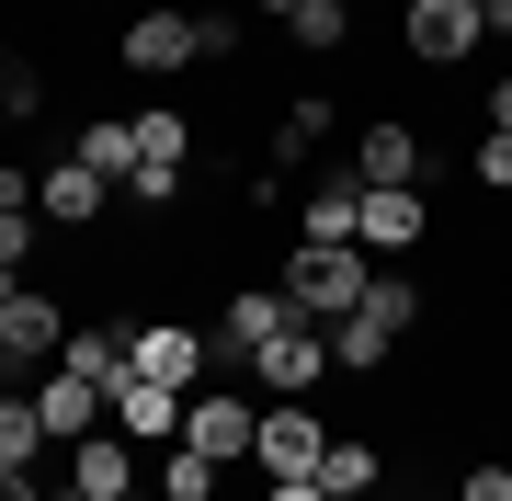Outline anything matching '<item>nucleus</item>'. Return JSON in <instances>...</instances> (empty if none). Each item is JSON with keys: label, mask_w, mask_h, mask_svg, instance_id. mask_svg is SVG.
Returning a JSON list of instances; mask_svg holds the SVG:
<instances>
[{"label": "nucleus", "mask_w": 512, "mask_h": 501, "mask_svg": "<svg viewBox=\"0 0 512 501\" xmlns=\"http://www.w3.org/2000/svg\"><path fill=\"white\" fill-rule=\"evenodd\" d=\"M410 331H421V285H410V274H376V285H365V308L330 319V365H342V376H376Z\"/></svg>", "instance_id": "1"}, {"label": "nucleus", "mask_w": 512, "mask_h": 501, "mask_svg": "<svg viewBox=\"0 0 512 501\" xmlns=\"http://www.w3.org/2000/svg\"><path fill=\"white\" fill-rule=\"evenodd\" d=\"M365 285H376V251H319V240H296V251H285V308H296V319H319V331L365 308Z\"/></svg>", "instance_id": "2"}, {"label": "nucleus", "mask_w": 512, "mask_h": 501, "mask_svg": "<svg viewBox=\"0 0 512 501\" xmlns=\"http://www.w3.org/2000/svg\"><path fill=\"white\" fill-rule=\"evenodd\" d=\"M478 35H490V12H478V0H410V12H399V46L421 57V69H467Z\"/></svg>", "instance_id": "3"}, {"label": "nucleus", "mask_w": 512, "mask_h": 501, "mask_svg": "<svg viewBox=\"0 0 512 501\" xmlns=\"http://www.w3.org/2000/svg\"><path fill=\"white\" fill-rule=\"evenodd\" d=\"M251 456H262V479H319L330 422H319L308 399H274V410H262V433H251Z\"/></svg>", "instance_id": "4"}, {"label": "nucleus", "mask_w": 512, "mask_h": 501, "mask_svg": "<svg viewBox=\"0 0 512 501\" xmlns=\"http://www.w3.org/2000/svg\"><path fill=\"white\" fill-rule=\"evenodd\" d=\"M205 365H217V342L194 331V319H148V331L126 342V376H160V388H205Z\"/></svg>", "instance_id": "5"}, {"label": "nucleus", "mask_w": 512, "mask_h": 501, "mask_svg": "<svg viewBox=\"0 0 512 501\" xmlns=\"http://www.w3.org/2000/svg\"><path fill=\"white\" fill-rule=\"evenodd\" d=\"M342 183H353V194H410V183H421V137L399 126V114H376V126L353 137V171H342Z\"/></svg>", "instance_id": "6"}, {"label": "nucleus", "mask_w": 512, "mask_h": 501, "mask_svg": "<svg viewBox=\"0 0 512 501\" xmlns=\"http://www.w3.org/2000/svg\"><path fill=\"white\" fill-rule=\"evenodd\" d=\"M251 376H262L274 399H308L319 376H330V331H319V319H285V331L251 353Z\"/></svg>", "instance_id": "7"}, {"label": "nucleus", "mask_w": 512, "mask_h": 501, "mask_svg": "<svg viewBox=\"0 0 512 501\" xmlns=\"http://www.w3.org/2000/svg\"><path fill=\"white\" fill-rule=\"evenodd\" d=\"M114 433H126V445H148V456H160V445H183V388H160V376H114Z\"/></svg>", "instance_id": "8"}, {"label": "nucleus", "mask_w": 512, "mask_h": 501, "mask_svg": "<svg viewBox=\"0 0 512 501\" xmlns=\"http://www.w3.org/2000/svg\"><path fill=\"white\" fill-rule=\"evenodd\" d=\"M285 319H296V308H285V285H239V297L217 308V331H205V342H217V365H251V353L285 331Z\"/></svg>", "instance_id": "9"}, {"label": "nucleus", "mask_w": 512, "mask_h": 501, "mask_svg": "<svg viewBox=\"0 0 512 501\" xmlns=\"http://www.w3.org/2000/svg\"><path fill=\"white\" fill-rule=\"evenodd\" d=\"M251 433H262V410H251V399H217V388H194V399H183V445H194V456H217V467H228V456H251Z\"/></svg>", "instance_id": "10"}, {"label": "nucleus", "mask_w": 512, "mask_h": 501, "mask_svg": "<svg viewBox=\"0 0 512 501\" xmlns=\"http://www.w3.org/2000/svg\"><path fill=\"white\" fill-rule=\"evenodd\" d=\"M103 205H114L103 171H80V160H46V171H35V217H46V228H92Z\"/></svg>", "instance_id": "11"}, {"label": "nucleus", "mask_w": 512, "mask_h": 501, "mask_svg": "<svg viewBox=\"0 0 512 501\" xmlns=\"http://www.w3.org/2000/svg\"><path fill=\"white\" fill-rule=\"evenodd\" d=\"M35 410H46V433H69V445H80V433H114L103 388H92V376H69V365H46V376H35Z\"/></svg>", "instance_id": "12"}, {"label": "nucleus", "mask_w": 512, "mask_h": 501, "mask_svg": "<svg viewBox=\"0 0 512 501\" xmlns=\"http://www.w3.org/2000/svg\"><path fill=\"white\" fill-rule=\"evenodd\" d=\"M69 490L80 501H126L137 490V445H126V433H80V445H69Z\"/></svg>", "instance_id": "13"}, {"label": "nucleus", "mask_w": 512, "mask_h": 501, "mask_svg": "<svg viewBox=\"0 0 512 501\" xmlns=\"http://www.w3.org/2000/svg\"><path fill=\"white\" fill-rule=\"evenodd\" d=\"M69 160H80V171H103V183L126 194V171H137V114H92V126L69 137Z\"/></svg>", "instance_id": "14"}, {"label": "nucleus", "mask_w": 512, "mask_h": 501, "mask_svg": "<svg viewBox=\"0 0 512 501\" xmlns=\"http://www.w3.org/2000/svg\"><path fill=\"white\" fill-rule=\"evenodd\" d=\"M126 69H194V12H137L126 23Z\"/></svg>", "instance_id": "15"}, {"label": "nucleus", "mask_w": 512, "mask_h": 501, "mask_svg": "<svg viewBox=\"0 0 512 501\" xmlns=\"http://www.w3.org/2000/svg\"><path fill=\"white\" fill-rule=\"evenodd\" d=\"M421 228H433V217H421V183H410V194H365L353 251H421Z\"/></svg>", "instance_id": "16"}, {"label": "nucleus", "mask_w": 512, "mask_h": 501, "mask_svg": "<svg viewBox=\"0 0 512 501\" xmlns=\"http://www.w3.org/2000/svg\"><path fill=\"white\" fill-rule=\"evenodd\" d=\"M353 228H365V194L353 183H319L308 205H296V240H319V251H353Z\"/></svg>", "instance_id": "17"}, {"label": "nucleus", "mask_w": 512, "mask_h": 501, "mask_svg": "<svg viewBox=\"0 0 512 501\" xmlns=\"http://www.w3.org/2000/svg\"><path fill=\"white\" fill-rule=\"evenodd\" d=\"M126 342H137V331H114V319H92V331H69V342H57V365H69V376H92V388L114 399V376H126Z\"/></svg>", "instance_id": "18"}, {"label": "nucleus", "mask_w": 512, "mask_h": 501, "mask_svg": "<svg viewBox=\"0 0 512 501\" xmlns=\"http://www.w3.org/2000/svg\"><path fill=\"white\" fill-rule=\"evenodd\" d=\"M285 46L296 57H342L353 46V0H296V12H285Z\"/></svg>", "instance_id": "19"}, {"label": "nucleus", "mask_w": 512, "mask_h": 501, "mask_svg": "<svg viewBox=\"0 0 512 501\" xmlns=\"http://www.w3.org/2000/svg\"><path fill=\"white\" fill-rule=\"evenodd\" d=\"M217 479H228V467L194 456V445H160V467H148V490H160V501H217Z\"/></svg>", "instance_id": "20"}, {"label": "nucleus", "mask_w": 512, "mask_h": 501, "mask_svg": "<svg viewBox=\"0 0 512 501\" xmlns=\"http://www.w3.org/2000/svg\"><path fill=\"white\" fill-rule=\"evenodd\" d=\"M183 149H194V114H183V103H148V114H137V160L183 171Z\"/></svg>", "instance_id": "21"}, {"label": "nucleus", "mask_w": 512, "mask_h": 501, "mask_svg": "<svg viewBox=\"0 0 512 501\" xmlns=\"http://www.w3.org/2000/svg\"><path fill=\"white\" fill-rule=\"evenodd\" d=\"M35 456H46V410L23 388H0V467H35Z\"/></svg>", "instance_id": "22"}, {"label": "nucleus", "mask_w": 512, "mask_h": 501, "mask_svg": "<svg viewBox=\"0 0 512 501\" xmlns=\"http://www.w3.org/2000/svg\"><path fill=\"white\" fill-rule=\"evenodd\" d=\"M319 490H330V501L376 490V445H365V433H330V456H319Z\"/></svg>", "instance_id": "23"}, {"label": "nucleus", "mask_w": 512, "mask_h": 501, "mask_svg": "<svg viewBox=\"0 0 512 501\" xmlns=\"http://www.w3.org/2000/svg\"><path fill=\"white\" fill-rule=\"evenodd\" d=\"M319 137H330V103L308 92V103H285V126H274V160H308Z\"/></svg>", "instance_id": "24"}, {"label": "nucleus", "mask_w": 512, "mask_h": 501, "mask_svg": "<svg viewBox=\"0 0 512 501\" xmlns=\"http://www.w3.org/2000/svg\"><path fill=\"white\" fill-rule=\"evenodd\" d=\"M239 57V12H194V69H228Z\"/></svg>", "instance_id": "25"}, {"label": "nucleus", "mask_w": 512, "mask_h": 501, "mask_svg": "<svg viewBox=\"0 0 512 501\" xmlns=\"http://www.w3.org/2000/svg\"><path fill=\"white\" fill-rule=\"evenodd\" d=\"M35 228H46L35 205H12V217H0V274H23V262H35Z\"/></svg>", "instance_id": "26"}, {"label": "nucleus", "mask_w": 512, "mask_h": 501, "mask_svg": "<svg viewBox=\"0 0 512 501\" xmlns=\"http://www.w3.org/2000/svg\"><path fill=\"white\" fill-rule=\"evenodd\" d=\"M467 171H478V183H490V194H512V137L490 126V137H478V160H467Z\"/></svg>", "instance_id": "27"}, {"label": "nucleus", "mask_w": 512, "mask_h": 501, "mask_svg": "<svg viewBox=\"0 0 512 501\" xmlns=\"http://www.w3.org/2000/svg\"><path fill=\"white\" fill-rule=\"evenodd\" d=\"M456 501H512V467H467V479H456Z\"/></svg>", "instance_id": "28"}, {"label": "nucleus", "mask_w": 512, "mask_h": 501, "mask_svg": "<svg viewBox=\"0 0 512 501\" xmlns=\"http://www.w3.org/2000/svg\"><path fill=\"white\" fill-rule=\"evenodd\" d=\"M12 205H35V171H12V160H0V217H12Z\"/></svg>", "instance_id": "29"}, {"label": "nucleus", "mask_w": 512, "mask_h": 501, "mask_svg": "<svg viewBox=\"0 0 512 501\" xmlns=\"http://www.w3.org/2000/svg\"><path fill=\"white\" fill-rule=\"evenodd\" d=\"M0 501H46V479L35 467H0Z\"/></svg>", "instance_id": "30"}, {"label": "nucleus", "mask_w": 512, "mask_h": 501, "mask_svg": "<svg viewBox=\"0 0 512 501\" xmlns=\"http://www.w3.org/2000/svg\"><path fill=\"white\" fill-rule=\"evenodd\" d=\"M262 501H330L319 479H274V490H262Z\"/></svg>", "instance_id": "31"}, {"label": "nucleus", "mask_w": 512, "mask_h": 501, "mask_svg": "<svg viewBox=\"0 0 512 501\" xmlns=\"http://www.w3.org/2000/svg\"><path fill=\"white\" fill-rule=\"evenodd\" d=\"M490 126H501V137H512V80H490Z\"/></svg>", "instance_id": "32"}, {"label": "nucleus", "mask_w": 512, "mask_h": 501, "mask_svg": "<svg viewBox=\"0 0 512 501\" xmlns=\"http://www.w3.org/2000/svg\"><path fill=\"white\" fill-rule=\"evenodd\" d=\"M251 12H274V23H285V12H296V0H251Z\"/></svg>", "instance_id": "33"}, {"label": "nucleus", "mask_w": 512, "mask_h": 501, "mask_svg": "<svg viewBox=\"0 0 512 501\" xmlns=\"http://www.w3.org/2000/svg\"><path fill=\"white\" fill-rule=\"evenodd\" d=\"M0 80H12V35H0Z\"/></svg>", "instance_id": "34"}, {"label": "nucleus", "mask_w": 512, "mask_h": 501, "mask_svg": "<svg viewBox=\"0 0 512 501\" xmlns=\"http://www.w3.org/2000/svg\"><path fill=\"white\" fill-rule=\"evenodd\" d=\"M0 137H12V92H0Z\"/></svg>", "instance_id": "35"}, {"label": "nucleus", "mask_w": 512, "mask_h": 501, "mask_svg": "<svg viewBox=\"0 0 512 501\" xmlns=\"http://www.w3.org/2000/svg\"><path fill=\"white\" fill-rule=\"evenodd\" d=\"M126 501H160V490H148V479H137V490H126Z\"/></svg>", "instance_id": "36"}, {"label": "nucleus", "mask_w": 512, "mask_h": 501, "mask_svg": "<svg viewBox=\"0 0 512 501\" xmlns=\"http://www.w3.org/2000/svg\"><path fill=\"white\" fill-rule=\"evenodd\" d=\"M353 501H376V490H353Z\"/></svg>", "instance_id": "37"}, {"label": "nucleus", "mask_w": 512, "mask_h": 501, "mask_svg": "<svg viewBox=\"0 0 512 501\" xmlns=\"http://www.w3.org/2000/svg\"><path fill=\"white\" fill-rule=\"evenodd\" d=\"M501 46H512V23H501Z\"/></svg>", "instance_id": "38"}]
</instances>
